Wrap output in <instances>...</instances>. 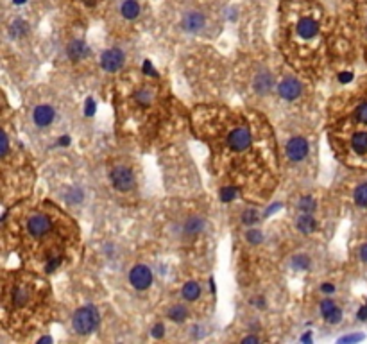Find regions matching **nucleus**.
<instances>
[{
	"label": "nucleus",
	"mask_w": 367,
	"mask_h": 344,
	"mask_svg": "<svg viewBox=\"0 0 367 344\" xmlns=\"http://www.w3.org/2000/svg\"><path fill=\"white\" fill-rule=\"evenodd\" d=\"M95 108H97V106H95V101L92 99V97H88V99H86V102H84V115H86V117H93V115H95Z\"/></svg>",
	"instance_id": "c85d7f7f"
},
{
	"label": "nucleus",
	"mask_w": 367,
	"mask_h": 344,
	"mask_svg": "<svg viewBox=\"0 0 367 344\" xmlns=\"http://www.w3.org/2000/svg\"><path fill=\"white\" fill-rule=\"evenodd\" d=\"M301 341H303V343H312V335H310V333H306V335H303V337H301Z\"/></svg>",
	"instance_id": "79ce46f5"
},
{
	"label": "nucleus",
	"mask_w": 367,
	"mask_h": 344,
	"mask_svg": "<svg viewBox=\"0 0 367 344\" xmlns=\"http://www.w3.org/2000/svg\"><path fill=\"white\" fill-rule=\"evenodd\" d=\"M235 196H237V188L235 187H224V188L220 190V201L222 203L233 201Z\"/></svg>",
	"instance_id": "5701e85b"
},
{
	"label": "nucleus",
	"mask_w": 367,
	"mask_h": 344,
	"mask_svg": "<svg viewBox=\"0 0 367 344\" xmlns=\"http://www.w3.org/2000/svg\"><path fill=\"white\" fill-rule=\"evenodd\" d=\"M358 319H360V321H366L367 319V305H366V307H362V309L358 310Z\"/></svg>",
	"instance_id": "4c0bfd02"
},
{
	"label": "nucleus",
	"mask_w": 367,
	"mask_h": 344,
	"mask_svg": "<svg viewBox=\"0 0 367 344\" xmlns=\"http://www.w3.org/2000/svg\"><path fill=\"white\" fill-rule=\"evenodd\" d=\"M143 70H145V74H147V76H153V78H156V76H158V72L154 70L153 65H151V61H149V60L143 61Z\"/></svg>",
	"instance_id": "2f4dec72"
},
{
	"label": "nucleus",
	"mask_w": 367,
	"mask_h": 344,
	"mask_svg": "<svg viewBox=\"0 0 367 344\" xmlns=\"http://www.w3.org/2000/svg\"><path fill=\"white\" fill-rule=\"evenodd\" d=\"M54 117H56V111H54L50 106H47V104L38 106L34 109V113H32V120H34V124L38 125V127H47V125H50Z\"/></svg>",
	"instance_id": "1a4fd4ad"
},
{
	"label": "nucleus",
	"mask_w": 367,
	"mask_h": 344,
	"mask_svg": "<svg viewBox=\"0 0 367 344\" xmlns=\"http://www.w3.org/2000/svg\"><path fill=\"white\" fill-rule=\"evenodd\" d=\"M261 238H263V235H261L260 230H249V232H247L249 244H260Z\"/></svg>",
	"instance_id": "bb28decb"
},
{
	"label": "nucleus",
	"mask_w": 367,
	"mask_h": 344,
	"mask_svg": "<svg viewBox=\"0 0 367 344\" xmlns=\"http://www.w3.org/2000/svg\"><path fill=\"white\" fill-rule=\"evenodd\" d=\"M124 60H125V54L122 52L120 48L113 47V48H107L106 52L101 56V65L106 72H117L122 68Z\"/></svg>",
	"instance_id": "20e7f679"
},
{
	"label": "nucleus",
	"mask_w": 367,
	"mask_h": 344,
	"mask_svg": "<svg viewBox=\"0 0 367 344\" xmlns=\"http://www.w3.org/2000/svg\"><path fill=\"white\" fill-rule=\"evenodd\" d=\"M7 135H6V131H2V156H6L7 155Z\"/></svg>",
	"instance_id": "c9c22d12"
},
{
	"label": "nucleus",
	"mask_w": 367,
	"mask_h": 344,
	"mask_svg": "<svg viewBox=\"0 0 367 344\" xmlns=\"http://www.w3.org/2000/svg\"><path fill=\"white\" fill-rule=\"evenodd\" d=\"M228 143L233 151H245L251 145V133L245 127H235L228 137Z\"/></svg>",
	"instance_id": "39448f33"
},
{
	"label": "nucleus",
	"mask_w": 367,
	"mask_h": 344,
	"mask_svg": "<svg viewBox=\"0 0 367 344\" xmlns=\"http://www.w3.org/2000/svg\"><path fill=\"white\" fill-rule=\"evenodd\" d=\"M364 339V335H348V337H342V339H338V343H358V341H362Z\"/></svg>",
	"instance_id": "72a5a7b5"
},
{
	"label": "nucleus",
	"mask_w": 367,
	"mask_h": 344,
	"mask_svg": "<svg viewBox=\"0 0 367 344\" xmlns=\"http://www.w3.org/2000/svg\"><path fill=\"white\" fill-rule=\"evenodd\" d=\"M360 258L364 262H367V244H364V246L360 248Z\"/></svg>",
	"instance_id": "58836bf2"
},
{
	"label": "nucleus",
	"mask_w": 367,
	"mask_h": 344,
	"mask_svg": "<svg viewBox=\"0 0 367 344\" xmlns=\"http://www.w3.org/2000/svg\"><path fill=\"white\" fill-rule=\"evenodd\" d=\"M273 83H274V79L269 72H260V74L255 78V90L258 92V94L263 95L273 88Z\"/></svg>",
	"instance_id": "ddd939ff"
},
{
	"label": "nucleus",
	"mask_w": 367,
	"mask_h": 344,
	"mask_svg": "<svg viewBox=\"0 0 367 344\" xmlns=\"http://www.w3.org/2000/svg\"><path fill=\"white\" fill-rule=\"evenodd\" d=\"M319 32V24L314 18H301L297 22V34L305 38V40H312L315 34Z\"/></svg>",
	"instance_id": "9d476101"
},
{
	"label": "nucleus",
	"mask_w": 367,
	"mask_h": 344,
	"mask_svg": "<svg viewBox=\"0 0 367 344\" xmlns=\"http://www.w3.org/2000/svg\"><path fill=\"white\" fill-rule=\"evenodd\" d=\"M321 289H322V292H333V291H335V287H333L332 283H324L322 287H321Z\"/></svg>",
	"instance_id": "ea45409f"
},
{
	"label": "nucleus",
	"mask_w": 367,
	"mask_h": 344,
	"mask_svg": "<svg viewBox=\"0 0 367 344\" xmlns=\"http://www.w3.org/2000/svg\"><path fill=\"white\" fill-rule=\"evenodd\" d=\"M340 319H342V310L338 309V307H337L335 310H333V312H332L330 315H328V317H326V321H328V323H332V325H337V323H338Z\"/></svg>",
	"instance_id": "c756f323"
},
{
	"label": "nucleus",
	"mask_w": 367,
	"mask_h": 344,
	"mask_svg": "<svg viewBox=\"0 0 367 344\" xmlns=\"http://www.w3.org/2000/svg\"><path fill=\"white\" fill-rule=\"evenodd\" d=\"M335 309H337V305H335V301H332V299H324V301L321 303V314L324 315V319L332 314Z\"/></svg>",
	"instance_id": "b1692460"
},
{
	"label": "nucleus",
	"mask_w": 367,
	"mask_h": 344,
	"mask_svg": "<svg viewBox=\"0 0 367 344\" xmlns=\"http://www.w3.org/2000/svg\"><path fill=\"white\" fill-rule=\"evenodd\" d=\"M13 2H15V4H16V6H22V4H24L25 0H13Z\"/></svg>",
	"instance_id": "a18cd8bd"
},
{
	"label": "nucleus",
	"mask_w": 367,
	"mask_h": 344,
	"mask_svg": "<svg viewBox=\"0 0 367 344\" xmlns=\"http://www.w3.org/2000/svg\"><path fill=\"white\" fill-rule=\"evenodd\" d=\"M88 52H90V48L83 40H74V42H70L68 43V47H66L68 58L74 61H81L83 58L88 56Z\"/></svg>",
	"instance_id": "f8f14e48"
},
{
	"label": "nucleus",
	"mask_w": 367,
	"mask_h": 344,
	"mask_svg": "<svg viewBox=\"0 0 367 344\" xmlns=\"http://www.w3.org/2000/svg\"><path fill=\"white\" fill-rule=\"evenodd\" d=\"M120 11H122V16L127 18V20H135V18L140 15V6H138L135 0H125L122 7H120Z\"/></svg>",
	"instance_id": "f3484780"
},
{
	"label": "nucleus",
	"mask_w": 367,
	"mask_h": 344,
	"mask_svg": "<svg viewBox=\"0 0 367 344\" xmlns=\"http://www.w3.org/2000/svg\"><path fill=\"white\" fill-rule=\"evenodd\" d=\"M25 32H27V24H25L24 20H20V18L15 20L11 25V36L16 38V36H22V34H25Z\"/></svg>",
	"instance_id": "412c9836"
},
{
	"label": "nucleus",
	"mask_w": 367,
	"mask_h": 344,
	"mask_svg": "<svg viewBox=\"0 0 367 344\" xmlns=\"http://www.w3.org/2000/svg\"><path fill=\"white\" fill-rule=\"evenodd\" d=\"M163 333H165V327H163L161 323H158V325L153 328V337L160 339V337H163Z\"/></svg>",
	"instance_id": "473e14b6"
},
{
	"label": "nucleus",
	"mask_w": 367,
	"mask_h": 344,
	"mask_svg": "<svg viewBox=\"0 0 367 344\" xmlns=\"http://www.w3.org/2000/svg\"><path fill=\"white\" fill-rule=\"evenodd\" d=\"M242 220L245 224H255L256 220H258V212H256V210H247V212L242 215Z\"/></svg>",
	"instance_id": "cd10ccee"
},
{
	"label": "nucleus",
	"mask_w": 367,
	"mask_h": 344,
	"mask_svg": "<svg viewBox=\"0 0 367 344\" xmlns=\"http://www.w3.org/2000/svg\"><path fill=\"white\" fill-rule=\"evenodd\" d=\"M317 228V222H315V219L312 217L310 214H305V215H301L299 219H297V230L301 233H312Z\"/></svg>",
	"instance_id": "2eb2a0df"
},
{
	"label": "nucleus",
	"mask_w": 367,
	"mask_h": 344,
	"mask_svg": "<svg viewBox=\"0 0 367 344\" xmlns=\"http://www.w3.org/2000/svg\"><path fill=\"white\" fill-rule=\"evenodd\" d=\"M129 281L131 285L138 289V291H145L151 287L153 283V273H151V269L147 266H143V264H138L131 269L129 273Z\"/></svg>",
	"instance_id": "f03ea898"
},
{
	"label": "nucleus",
	"mask_w": 367,
	"mask_h": 344,
	"mask_svg": "<svg viewBox=\"0 0 367 344\" xmlns=\"http://www.w3.org/2000/svg\"><path fill=\"white\" fill-rule=\"evenodd\" d=\"M355 119L362 124H367V102H362L355 109Z\"/></svg>",
	"instance_id": "393cba45"
},
{
	"label": "nucleus",
	"mask_w": 367,
	"mask_h": 344,
	"mask_svg": "<svg viewBox=\"0 0 367 344\" xmlns=\"http://www.w3.org/2000/svg\"><path fill=\"white\" fill-rule=\"evenodd\" d=\"M168 317L172 321H176V323H183L186 317H188V310L184 309L183 305H176V307H172L168 310Z\"/></svg>",
	"instance_id": "6ab92c4d"
},
{
	"label": "nucleus",
	"mask_w": 367,
	"mask_h": 344,
	"mask_svg": "<svg viewBox=\"0 0 367 344\" xmlns=\"http://www.w3.org/2000/svg\"><path fill=\"white\" fill-rule=\"evenodd\" d=\"M111 185L120 192H127L135 185V176L127 167H117L111 172Z\"/></svg>",
	"instance_id": "7ed1b4c3"
},
{
	"label": "nucleus",
	"mask_w": 367,
	"mask_h": 344,
	"mask_svg": "<svg viewBox=\"0 0 367 344\" xmlns=\"http://www.w3.org/2000/svg\"><path fill=\"white\" fill-rule=\"evenodd\" d=\"M278 92L285 101H296L297 97L301 95V83L294 78H287L278 86Z\"/></svg>",
	"instance_id": "6e6552de"
},
{
	"label": "nucleus",
	"mask_w": 367,
	"mask_h": 344,
	"mask_svg": "<svg viewBox=\"0 0 367 344\" xmlns=\"http://www.w3.org/2000/svg\"><path fill=\"white\" fill-rule=\"evenodd\" d=\"M137 99L142 102V104H149V102L153 101V95H151V92L143 90V92H138L137 94Z\"/></svg>",
	"instance_id": "7c9ffc66"
},
{
	"label": "nucleus",
	"mask_w": 367,
	"mask_h": 344,
	"mask_svg": "<svg viewBox=\"0 0 367 344\" xmlns=\"http://www.w3.org/2000/svg\"><path fill=\"white\" fill-rule=\"evenodd\" d=\"M183 297L186 301H196L197 297L201 296V287L196 281H188V283L183 285V291H181Z\"/></svg>",
	"instance_id": "dca6fc26"
},
{
	"label": "nucleus",
	"mask_w": 367,
	"mask_h": 344,
	"mask_svg": "<svg viewBox=\"0 0 367 344\" xmlns=\"http://www.w3.org/2000/svg\"><path fill=\"white\" fill-rule=\"evenodd\" d=\"M99 323H101V315L99 312L93 309V307H83L79 309L74 314V319H72V325H74V330H76L79 335H88V333L95 332L99 328Z\"/></svg>",
	"instance_id": "f257e3e1"
},
{
	"label": "nucleus",
	"mask_w": 367,
	"mask_h": 344,
	"mask_svg": "<svg viewBox=\"0 0 367 344\" xmlns=\"http://www.w3.org/2000/svg\"><path fill=\"white\" fill-rule=\"evenodd\" d=\"M338 81H340V83H344V84L351 83V81H353V74H351V72H344V74H340V76H338Z\"/></svg>",
	"instance_id": "f704fd0d"
},
{
	"label": "nucleus",
	"mask_w": 367,
	"mask_h": 344,
	"mask_svg": "<svg viewBox=\"0 0 367 344\" xmlns=\"http://www.w3.org/2000/svg\"><path fill=\"white\" fill-rule=\"evenodd\" d=\"M351 147L356 155H367V133L366 131H358L351 138Z\"/></svg>",
	"instance_id": "4468645a"
},
{
	"label": "nucleus",
	"mask_w": 367,
	"mask_h": 344,
	"mask_svg": "<svg viewBox=\"0 0 367 344\" xmlns=\"http://www.w3.org/2000/svg\"><path fill=\"white\" fill-rule=\"evenodd\" d=\"M60 143H61V145H68V143H70V138H68V137H63V138L60 140Z\"/></svg>",
	"instance_id": "37998d69"
},
{
	"label": "nucleus",
	"mask_w": 367,
	"mask_h": 344,
	"mask_svg": "<svg viewBox=\"0 0 367 344\" xmlns=\"http://www.w3.org/2000/svg\"><path fill=\"white\" fill-rule=\"evenodd\" d=\"M50 228H52V222H50V219H48L47 215H43V214L32 215L29 219V222H27V230H29V233L32 237H43V235H47Z\"/></svg>",
	"instance_id": "423d86ee"
},
{
	"label": "nucleus",
	"mask_w": 367,
	"mask_h": 344,
	"mask_svg": "<svg viewBox=\"0 0 367 344\" xmlns=\"http://www.w3.org/2000/svg\"><path fill=\"white\" fill-rule=\"evenodd\" d=\"M242 343H260V339L255 337V335H251V337H244Z\"/></svg>",
	"instance_id": "a19ab883"
},
{
	"label": "nucleus",
	"mask_w": 367,
	"mask_h": 344,
	"mask_svg": "<svg viewBox=\"0 0 367 344\" xmlns=\"http://www.w3.org/2000/svg\"><path fill=\"white\" fill-rule=\"evenodd\" d=\"M202 228H204V220H202L201 217H197V215H192V217L184 222V232L188 233V235H197V233H201Z\"/></svg>",
	"instance_id": "a211bd4d"
},
{
	"label": "nucleus",
	"mask_w": 367,
	"mask_h": 344,
	"mask_svg": "<svg viewBox=\"0 0 367 344\" xmlns=\"http://www.w3.org/2000/svg\"><path fill=\"white\" fill-rule=\"evenodd\" d=\"M355 203L358 206L367 208V183L360 185V187L355 190Z\"/></svg>",
	"instance_id": "aec40b11"
},
{
	"label": "nucleus",
	"mask_w": 367,
	"mask_h": 344,
	"mask_svg": "<svg viewBox=\"0 0 367 344\" xmlns=\"http://www.w3.org/2000/svg\"><path fill=\"white\" fill-rule=\"evenodd\" d=\"M306 155H308V142L305 138L296 137L287 143V156L292 161H301L303 158H306Z\"/></svg>",
	"instance_id": "0eeeda50"
},
{
	"label": "nucleus",
	"mask_w": 367,
	"mask_h": 344,
	"mask_svg": "<svg viewBox=\"0 0 367 344\" xmlns=\"http://www.w3.org/2000/svg\"><path fill=\"white\" fill-rule=\"evenodd\" d=\"M58 266H60V258H54V260L47 266V273H52V271H54V269H56Z\"/></svg>",
	"instance_id": "e433bc0d"
},
{
	"label": "nucleus",
	"mask_w": 367,
	"mask_h": 344,
	"mask_svg": "<svg viewBox=\"0 0 367 344\" xmlns=\"http://www.w3.org/2000/svg\"><path fill=\"white\" fill-rule=\"evenodd\" d=\"M292 264H294V267H296V269H308V266H310V260H308V256L301 255V256H294Z\"/></svg>",
	"instance_id": "a878e982"
},
{
	"label": "nucleus",
	"mask_w": 367,
	"mask_h": 344,
	"mask_svg": "<svg viewBox=\"0 0 367 344\" xmlns=\"http://www.w3.org/2000/svg\"><path fill=\"white\" fill-rule=\"evenodd\" d=\"M204 27V15L197 11H192L188 15H184L183 18V29L188 31V32H197Z\"/></svg>",
	"instance_id": "9b49d317"
},
{
	"label": "nucleus",
	"mask_w": 367,
	"mask_h": 344,
	"mask_svg": "<svg viewBox=\"0 0 367 344\" xmlns=\"http://www.w3.org/2000/svg\"><path fill=\"white\" fill-rule=\"evenodd\" d=\"M315 206H317V204H315V199H314V197H301V199H299V208H301V210H303V212H306V214H310V212H314V210H315Z\"/></svg>",
	"instance_id": "4be33fe9"
},
{
	"label": "nucleus",
	"mask_w": 367,
	"mask_h": 344,
	"mask_svg": "<svg viewBox=\"0 0 367 344\" xmlns=\"http://www.w3.org/2000/svg\"><path fill=\"white\" fill-rule=\"evenodd\" d=\"M40 343H52V339L50 337H42L40 339Z\"/></svg>",
	"instance_id": "c03bdc74"
}]
</instances>
